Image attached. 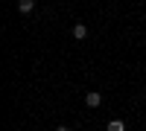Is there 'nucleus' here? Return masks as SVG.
<instances>
[{
	"label": "nucleus",
	"instance_id": "nucleus-1",
	"mask_svg": "<svg viewBox=\"0 0 146 131\" xmlns=\"http://www.w3.org/2000/svg\"><path fill=\"white\" fill-rule=\"evenodd\" d=\"M85 105H88V108H100L102 105V93L100 90H88L85 93Z\"/></svg>",
	"mask_w": 146,
	"mask_h": 131
},
{
	"label": "nucleus",
	"instance_id": "nucleus-2",
	"mask_svg": "<svg viewBox=\"0 0 146 131\" xmlns=\"http://www.w3.org/2000/svg\"><path fill=\"white\" fill-rule=\"evenodd\" d=\"M73 38L85 41V38H88V26H85V23H76V26H73Z\"/></svg>",
	"mask_w": 146,
	"mask_h": 131
},
{
	"label": "nucleus",
	"instance_id": "nucleus-3",
	"mask_svg": "<svg viewBox=\"0 0 146 131\" xmlns=\"http://www.w3.org/2000/svg\"><path fill=\"white\" fill-rule=\"evenodd\" d=\"M32 9H35V0H18V12L21 15H29Z\"/></svg>",
	"mask_w": 146,
	"mask_h": 131
},
{
	"label": "nucleus",
	"instance_id": "nucleus-4",
	"mask_svg": "<svg viewBox=\"0 0 146 131\" xmlns=\"http://www.w3.org/2000/svg\"><path fill=\"white\" fill-rule=\"evenodd\" d=\"M108 131H126V122L123 120H108Z\"/></svg>",
	"mask_w": 146,
	"mask_h": 131
},
{
	"label": "nucleus",
	"instance_id": "nucleus-5",
	"mask_svg": "<svg viewBox=\"0 0 146 131\" xmlns=\"http://www.w3.org/2000/svg\"><path fill=\"white\" fill-rule=\"evenodd\" d=\"M56 131H70V128H67V125H58V128H56Z\"/></svg>",
	"mask_w": 146,
	"mask_h": 131
}]
</instances>
